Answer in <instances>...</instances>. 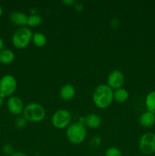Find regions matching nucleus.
<instances>
[{"mask_svg": "<svg viewBox=\"0 0 155 156\" xmlns=\"http://www.w3.org/2000/svg\"><path fill=\"white\" fill-rule=\"evenodd\" d=\"M105 156H122V152L118 148L110 147L106 151Z\"/></svg>", "mask_w": 155, "mask_h": 156, "instance_id": "nucleus-20", "label": "nucleus"}, {"mask_svg": "<svg viewBox=\"0 0 155 156\" xmlns=\"http://www.w3.org/2000/svg\"><path fill=\"white\" fill-rule=\"evenodd\" d=\"M125 83V76L122 72L115 69L111 72L107 77V85L112 90L118 89L122 87Z\"/></svg>", "mask_w": 155, "mask_h": 156, "instance_id": "nucleus-8", "label": "nucleus"}, {"mask_svg": "<svg viewBox=\"0 0 155 156\" xmlns=\"http://www.w3.org/2000/svg\"><path fill=\"white\" fill-rule=\"evenodd\" d=\"M17 80L13 76L7 74L0 79V95L4 98L12 96L17 88Z\"/></svg>", "mask_w": 155, "mask_h": 156, "instance_id": "nucleus-5", "label": "nucleus"}, {"mask_svg": "<svg viewBox=\"0 0 155 156\" xmlns=\"http://www.w3.org/2000/svg\"><path fill=\"white\" fill-rule=\"evenodd\" d=\"M145 105L148 111L155 114V91H152L147 94Z\"/></svg>", "mask_w": 155, "mask_h": 156, "instance_id": "nucleus-16", "label": "nucleus"}, {"mask_svg": "<svg viewBox=\"0 0 155 156\" xmlns=\"http://www.w3.org/2000/svg\"><path fill=\"white\" fill-rule=\"evenodd\" d=\"M71 114L67 110L60 109L54 113L52 117V123L57 129H64L69 126Z\"/></svg>", "mask_w": 155, "mask_h": 156, "instance_id": "nucleus-7", "label": "nucleus"}, {"mask_svg": "<svg viewBox=\"0 0 155 156\" xmlns=\"http://www.w3.org/2000/svg\"><path fill=\"white\" fill-rule=\"evenodd\" d=\"M140 124L144 127H150L155 123V114L150 111L143 113L139 117Z\"/></svg>", "mask_w": 155, "mask_h": 156, "instance_id": "nucleus-13", "label": "nucleus"}, {"mask_svg": "<svg viewBox=\"0 0 155 156\" xmlns=\"http://www.w3.org/2000/svg\"><path fill=\"white\" fill-rule=\"evenodd\" d=\"M33 34L27 27H21L17 29L12 35V41L14 46L17 48H25L32 40Z\"/></svg>", "mask_w": 155, "mask_h": 156, "instance_id": "nucleus-4", "label": "nucleus"}, {"mask_svg": "<svg viewBox=\"0 0 155 156\" xmlns=\"http://www.w3.org/2000/svg\"><path fill=\"white\" fill-rule=\"evenodd\" d=\"M63 3L65 5H73L75 3L74 0H63Z\"/></svg>", "mask_w": 155, "mask_h": 156, "instance_id": "nucleus-25", "label": "nucleus"}, {"mask_svg": "<svg viewBox=\"0 0 155 156\" xmlns=\"http://www.w3.org/2000/svg\"><path fill=\"white\" fill-rule=\"evenodd\" d=\"M129 92L126 88H118L113 91V100L118 103H123L129 98Z\"/></svg>", "mask_w": 155, "mask_h": 156, "instance_id": "nucleus-15", "label": "nucleus"}, {"mask_svg": "<svg viewBox=\"0 0 155 156\" xmlns=\"http://www.w3.org/2000/svg\"><path fill=\"white\" fill-rule=\"evenodd\" d=\"M42 21V18L40 15L33 14V15L28 16V20H27V25L30 27H36L38 26Z\"/></svg>", "mask_w": 155, "mask_h": 156, "instance_id": "nucleus-18", "label": "nucleus"}, {"mask_svg": "<svg viewBox=\"0 0 155 156\" xmlns=\"http://www.w3.org/2000/svg\"><path fill=\"white\" fill-rule=\"evenodd\" d=\"M27 123V120H26L24 116L17 117L15 121V125L18 129H23L26 126Z\"/></svg>", "mask_w": 155, "mask_h": 156, "instance_id": "nucleus-19", "label": "nucleus"}, {"mask_svg": "<svg viewBox=\"0 0 155 156\" xmlns=\"http://www.w3.org/2000/svg\"><path fill=\"white\" fill-rule=\"evenodd\" d=\"M101 143V139L99 136H94L90 140L89 145L93 149H97Z\"/></svg>", "mask_w": 155, "mask_h": 156, "instance_id": "nucleus-22", "label": "nucleus"}, {"mask_svg": "<svg viewBox=\"0 0 155 156\" xmlns=\"http://www.w3.org/2000/svg\"><path fill=\"white\" fill-rule=\"evenodd\" d=\"M59 94L62 100L70 101L75 95V88L71 84H65L61 88Z\"/></svg>", "mask_w": 155, "mask_h": 156, "instance_id": "nucleus-12", "label": "nucleus"}, {"mask_svg": "<svg viewBox=\"0 0 155 156\" xmlns=\"http://www.w3.org/2000/svg\"><path fill=\"white\" fill-rule=\"evenodd\" d=\"M9 112L15 115H20L24 111V106L23 101L17 96H11L7 102Z\"/></svg>", "mask_w": 155, "mask_h": 156, "instance_id": "nucleus-9", "label": "nucleus"}, {"mask_svg": "<svg viewBox=\"0 0 155 156\" xmlns=\"http://www.w3.org/2000/svg\"><path fill=\"white\" fill-rule=\"evenodd\" d=\"M12 156H28L26 153L22 152H16L13 154Z\"/></svg>", "mask_w": 155, "mask_h": 156, "instance_id": "nucleus-24", "label": "nucleus"}, {"mask_svg": "<svg viewBox=\"0 0 155 156\" xmlns=\"http://www.w3.org/2000/svg\"><path fill=\"white\" fill-rule=\"evenodd\" d=\"M2 12H3V9H2V6L0 5V16H1V15H2Z\"/></svg>", "mask_w": 155, "mask_h": 156, "instance_id": "nucleus-28", "label": "nucleus"}, {"mask_svg": "<svg viewBox=\"0 0 155 156\" xmlns=\"http://www.w3.org/2000/svg\"><path fill=\"white\" fill-rule=\"evenodd\" d=\"M87 136V128L82 122H75L67 127L66 136L69 142L73 144H80L85 140Z\"/></svg>", "mask_w": 155, "mask_h": 156, "instance_id": "nucleus-2", "label": "nucleus"}, {"mask_svg": "<svg viewBox=\"0 0 155 156\" xmlns=\"http://www.w3.org/2000/svg\"><path fill=\"white\" fill-rule=\"evenodd\" d=\"M3 101H4V98H3L2 97L1 95H0V107H1L2 105Z\"/></svg>", "mask_w": 155, "mask_h": 156, "instance_id": "nucleus-27", "label": "nucleus"}, {"mask_svg": "<svg viewBox=\"0 0 155 156\" xmlns=\"http://www.w3.org/2000/svg\"><path fill=\"white\" fill-rule=\"evenodd\" d=\"M138 147L144 155H150L155 152V133H146L143 134L138 142Z\"/></svg>", "mask_w": 155, "mask_h": 156, "instance_id": "nucleus-6", "label": "nucleus"}, {"mask_svg": "<svg viewBox=\"0 0 155 156\" xmlns=\"http://www.w3.org/2000/svg\"><path fill=\"white\" fill-rule=\"evenodd\" d=\"M2 151L3 154H5V155H11L12 156L15 153V150H14V148L12 147V146L9 143H6L2 148Z\"/></svg>", "mask_w": 155, "mask_h": 156, "instance_id": "nucleus-21", "label": "nucleus"}, {"mask_svg": "<svg viewBox=\"0 0 155 156\" xmlns=\"http://www.w3.org/2000/svg\"><path fill=\"white\" fill-rule=\"evenodd\" d=\"M74 8H75L76 11H78V12H81V11L84 9V5L82 4L81 2H78L75 4Z\"/></svg>", "mask_w": 155, "mask_h": 156, "instance_id": "nucleus-23", "label": "nucleus"}, {"mask_svg": "<svg viewBox=\"0 0 155 156\" xmlns=\"http://www.w3.org/2000/svg\"><path fill=\"white\" fill-rule=\"evenodd\" d=\"M113 101V90L107 84L97 85L93 92V101L99 108H106Z\"/></svg>", "mask_w": 155, "mask_h": 156, "instance_id": "nucleus-1", "label": "nucleus"}, {"mask_svg": "<svg viewBox=\"0 0 155 156\" xmlns=\"http://www.w3.org/2000/svg\"><path fill=\"white\" fill-rule=\"evenodd\" d=\"M102 120L98 114L92 113L86 116L84 118L85 126L91 128V129H97L101 125Z\"/></svg>", "mask_w": 155, "mask_h": 156, "instance_id": "nucleus-11", "label": "nucleus"}, {"mask_svg": "<svg viewBox=\"0 0 155 156\" xmlns=\"http://www.w3.org/2000/svg\"><path fill=\"white\" fill-rule=\"evenodd\" d=\"M3 46H4V43H3V40L0 37V51L3 49Z\"/></svg>", "mask_w": 155, "mask_h": 156, "instance_id": "nucleus-26", "label": "nucleus"}, {"mask_svg": "<svg viewBox=\"0 0 155 156\" xmlns=\"http://www.w3.org/2000/svg\"><path fill=\"white\" fill-rule=\"evenodd\" d=\"M9 18L14 24L21 27L27 24L28 16L22 12H13L9 16Z\"/></svg>", "mask_w": 155, "mask_h": 156, "instance_id": "nucleus-10", "label": "nucleus"}, {"mask_svg": "<svg viewBox=\"0 0 155 156\" xmlns=\"http://www.w3.org/2000/svg\"><path fill=\"white\" fill-rule=\"evenodd\" d=\"M23 116L27 121L38 123L44 119L46 116V111L40 104L32 102L24 107Z\"/></svg>", "mask_w": 155, "mask_h": 156, "instance_id": "nucleus-3", "label": "nucleus"}, {"mask_svg": "<svg viewBox=\"0 0 155 156\" xmlns=\"http://www.w3.org/2000/svg\"><path fill=\"white\" fill-rule=\"evenodd\" d=\"M32 41H33V43L34 44V45H36V47H43L46 44L47 39L45 34H43V33H40V32H36V33L33 34Z\"/></svg>", "mask_w": 155, "mask_h": 156, "instance_id": "nucleus-17", "label": "nucleus"}, {"mask_svg": "<svg viewBox=\"0 0 155 156\" xmlns=\"http://www.w3.org/2000/svg\"><path fill=\"white\" fill-rule=\"evenodd\" d=\"M15 59V53L9 49H2L0 51V62L2 64H9Z\"/></svg>", "mask_w": 155, "mask_h": 156, "instance_id": "nucleus-14", "label": "nucleus"}]
</instances>
